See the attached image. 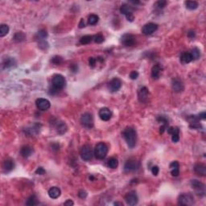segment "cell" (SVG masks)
Returning a JSON list of instances; mask_svg holds the SVG:
<instances>
[{
    "mask_svg": "<svg viewBox=\"0 0 206 206\" xmlns=\"http://www.w3.org/2000/svg\"><path fill=\"white\" fill-rule=\"evenodd\" d=\"M122 135H123V137L125 139L128 147L130 148L135 147V146L136 145V142H137V132L133 127H126L123 130Z\"/></svg>",
    "mask_w": 206,
    "mask_h": 206,
    "instance_id": "obj_1",
    "label": "cell"
},
{
    "mask_svg": "<svg viewBox=\"0 0 206 206\" xmlns=\"http://www.w3.org/2000/svg\"><path fill=\"white\" fill-rule=\"evenodd\" d=\"M66 85V80L60 74H56L52 79V89H50L51 94H55L57 92L63 89Z\"/></svg>",
    "mask_w": 206,
    "mask_h": 206,
    "instance_id": "obj_2",
    "label": "cell"
},
{
    "mask_svg": "<svg viewBox=\"0 0 206 206\" xmlns=\"http://www.w3.org/2000/svg\"><path fill=\"white\" fill-rule=\"evenodd\" d=\"M108 153V147L104 143H98L94 148V155L98 159H104Z\"/></svg>",
    "mask_w": 206,
    "mask_h": 206,
    "instance_id": "obj_3",
    "label": "cell"
},
{
    "mask_svg": "<svg viewBox=\"0 0 206 206\" xmlns=\"http://www.w3.org/2000/svg\"><path fill=\"white\" fill-rule=\"evenodd\" d=\"M190 184L192 188L194 189L195 193L199 197H205V185L202 182L199 181L197 180H191Z\"/></svg>",
    "mask_w": 206,
    "mask_h": 206,
    "instance_id": "obj_4",
    "label": "cell"
},
{
    "mask_svg": "<svg viewBox=\"0 0 206 206\" xmlns=\"http://www.w3.org/2000/svg\"><path fill=\"white\" fill-rule=\"evenodd\" d=\"M133 12H134V8L127 3H123L120 7V12L126 16L127 20L130 22H133L135 20Z\"/></svg>",
    "mask_w": 206,
    "mask_h": 206,
    "instance_id": "obj_5",
    "label": "cell"
},
{
    "mask_svg": "<svg viewBox=\"0 0 206 206\" xmlns=\"http://www.w3.org/2000/svg\"><path fill=\"white\" fill-rule=\"evenodd\" d=\"M178 204L180 205H192L194 204V197L191 193H182L179 196Z\"/></svg>",
    "mask_w": 206,
    "mask_h": 206,
    "instance_id": "obj_6",
    "label": "cell"
},
{
    "mask_svg": "<svg viewBox=\"0 0 206 206\" xmlns=\"http://www.w3.org/2000/svg\"><path fill=\"white\" fill-rule=\"evenodd\" d=\"M138 98L140 102L147 103L150 99V92L146 86H142L138 89Z\"/></svg>",
    "mask_w": 206,
    "mask_h": 206,
    "instance_id": "obj_7",
    "label": "cell"
},
{
    "mask_svg": "<svg viewBox=\"0 0 206 206\" xmlns=\"http://www.w3.org/2000/svg\"><path fill=\"white\" fill-rule=\"evenodd\" d=\"M80 154H81V159L85 160V161H89L90 159L93 158V150H92V147L89 145H84L83 147H81V151H80Z\"/></svg>",
    "mask_w": 206,
    "mask_h": 206,
    "instance_id": "obj_8",
    "label": "cell"
},
{
    "mask_svg": "<svg viewBox=\"0 0 206 206\" xmlns=\"http://www.w3.org/2000/svg\"><path fill=\"white\" fill-rule=\"evenodd\" d=\"M140 166V163L138 160H136L135 159H128L127 162L125 163L124 165V170L130 172V171H135L138 170Z\"/></svg>",
    "mask_w": 206,
    "mask_h": 206,
    "instance_id": "obj_9",
    "label": "cell"
},
{
    "mask_svg": "<svg viewBox=\"0 0 206 206\" xmlns=\"http://www.w3.org/2000/svg\"><path fill=\"white\" fill-rule=\"evenodd\" d=\"M81 123L86 128L90 129L94 127V118L90 113H85L81 117Z\"/></svg>",
    "mask_w": 206,
    "mask_h": 206,
    "instance_id": "obj_10",
    "label": "cell"
},
{
    "mask_svg": "<svg viewBox=\"0 0 206 206\" xmlns=\"http://www.w3.org/2000/svg\"><path fill=\"white\" fill-rule=\"evenodd\" d=\"M122 44L127 47H132L136 44V37L132 34H124L121 38Z\"/></svg>",
    "mask_w": 206,
    "mask_h": 206,
    "instance_id": "obj_11",
    "label": "cell"
},
{
    "mask_svg": "<svg viewBox=\"0 0 206 206\" xmlns=\"http://www.w3.org/2000/svg\"><path fill=\"white\" fill-rule=\"evenodd\" d=\"M122 87V81L119 78L115 77L111 80L108 84V89L111 93H115L118 92Z\"/></svg>",
    "mask_w": 206,
    "mask_h": 206,
    "instance_id": "obj_12",
    "label": "cell"
},
{
    "mask_svg": "<svg viewBox=\"0 0 206 206\" xmlns=\"http://www.w3.org/2000/svg\"><path fill=\"white\" fill-rule=\"evenodd\" d=\"M171 88L173 91L176 93H180L184 91V85L182 80L180 79L179 77H175L171 80Z\"/></svg>",
    "mask_w": 206,
    "mask_h": 206,
    "instance_id": "obj_13",
    "label": "cell"
},
{
    "mask_svg": "<svg viewBox=\"0 0 206 206\" xmlns=\"http://www.w3.org/2000/svg\"><path fill=\"white\" fill-rule=\"evenodd\" d=\"M125 201L128 205H135L139 202V198L135 192H130L125 196Z\"/></svg>",
    "mask_w": 206,
    "mask_h": 206,
    "instance_id": "obj_14",
    "label": "cell"
},
{
    "mask_svg": "<svg viewBox=\"0 0 206 206\" xmlns=\"http://www.w3.org/2000/svg\"><path fill=\"white\" fill-rule=\"evenodd\" d=\"M40 129H41V125L39 123H34L31 126L28 127L24 131L25 133L28 135H31V136H35V135H38L40 133Z\"/></svg>",
    "mask_w": 206,
    "mask_h": 206,
    "instance_id": "obj_15",
    "label": "cell"
},
{
    "mask_svg": "<svg viewBox=\"0 0 206 206\" xmlns=\"http://www.w3.org/2000/svg\"><path fill=\"white\" fill-rule=\"evenodd\" d=\"M36 107L40 110L45 111L48 110V109L51 106L50 102L48 99L45 98H38L36 101Z\"/></svg>",
    "mask_w": 206,
    "mask_h": 206,
    "instance_id": "obj_16",
    "label": "cell"
},
{
    "mask_svg": "<svg viewBox=\"0 0 206 206\" xmlns=\"http://www.w3.org/2000/svg\"><path fill=\"white\" fill-rule=\"evenodd\" d=\"M158 28V25L154 23H149V24H145L142 28V32L146 36H149L153 34Z\"/></svg>",
    "mask_w": 206,
    "mask_h": 206,
    "instance_id": "obj_17",
    "label": "cell"
},
{
    "mask_svg": "<svg viewBox=\"0 0 206 206\" xmlns=\"http://www.w3.org/2000/svg\"><path fill=\"white\" fill-rule=\"evenodd\" d=\"M16 64V60L14 59L13 57H11V56H4L2 60V68L3 69L12 68L13 66H15Z\"/></svg>",
    "mask_w": 206,
    "mask_h": 206,
    "instance_id": "obj_18",
    "label": "cell"
},
{
    "mask_svg": "<svg viewBox=\"0 0 206 206\" xmlns=\"http://www.w3.org/2000/svg\"><path fill=\"white\" fill-rule=\"evenodd\" d=\"M98 115H99L100 119H102V121H106H106H109V120L111 119V117H112V112H111V110L109 108L103 107V108H102L99 110Z\"/></svg>",
    "mask_w": 206,
    "mask_h": 206,
    "instance_id": "obj_19",
    "label": "cell"
},
{
    "mask_svg": "<svg viewBox=\"0 0 206 206\" xmlns=\"http://www.w3.org/2000/svg\"><path fill=\"white\" fill-rule=\"evenodd\" d=\"M15 167V163L12 159H7L3 163V169L5 172H10L12 171Z\"/></svg>",
    "mask_w": 206,
    "mask_h": 206,
    "instance_id": "obj_20",
    "label": "cell"
},
{
    "mask_svg": "<svg viewBox=\"0 0 206 206\" xmlns=\"http://www.w3.org/2000/svg\"><path fill=\"white\" fill-rule=\"evenodd\" d=\"M196 174L199 176H206V166L203 163H197L193 167Z\"/></svg>",
    "mask_w": 206,
    "mask_h": 206,
    "instance_id": "obj_21",
    "label": "cell"
},
{
    "mask_svg": "<svg viewBox=\"0 0 206 206\" xmlns=\"http://www.w3.org/2000/svg\"><path fill=\"white\" fill-rule=\"evenodd\" d=\"M163 68L161 65H159V64H154V66L151 68V77L154 80L159 79L160 77L161 73H162Z\"/></svg>",
    "mask_w": 206,
    "mask_h": 206,
    "instance_id": "obj_22",
    "label": "cell"
},
{
    "mask_svg": "<svg viewBox=\"0 0 206 206\" xmlns=\"http://www.w3.org/2000/svg\"><path fill=\"white\" fill-rule=\"evenodd\" d=\"M55 126L56 128V131L59 135H64V133L67 132L68 127L65 123L56 121L55 123Z\"/></svg>",
    "mask_w": 206,
    "mask_h": 206,
    "instance_id": "obj_23",
    "label": "cell"
},
{
    "mask_svg": "<svg viewBox=\"0 0 206 206\" xmlns=\"http://www.w3.org/2000/svg\"><path fill=\"white\" fill-rule=\"evenodd\" d=\"M32 153H33V149L32 147H30L28 145H24L20 149V154L24 158H28L29 156L32 155Z\"/></svg>",
    "mask_w": 206,
    "mask_h": 206,
    "instance_id": "obj_24",
    "label": "cell"
},
{
    "mask_svg": "<svg viewBox=\"0 0 206 206\" xmlns=\"http://www.w3.org/2000/svg\"><path fill=\"white\" fill-rule=\"evenodd\" d=\"M61 194V191L58 187H52L48 190V196L52 199H56L60 197Z\"/></svg>",
    "mask_w": 206,
    "mask_h": 206,
    "instance_id": "obj_25",
    "label": "cell"
},
{
    "mask_svg": "<svg viewBox=\"0 0 206 206\" xmlns=\"http://www.w3.org/2000/svg\"><path fill=\"white\" fill-rule=\"evenodd\" d=\"M171 169V173L173 176H178L180 174V163L177 161H173L170 163L169 166Z\"/></svg>",
    "mask_w": 206,
    "mask_h": 206,
    "instance_id": "obj_26",
    "label": "cell"
},
{
    "mask_svg": "<svg viewBox=\"0 0 206 206\" xmlns=\"http://www.w3.org/2000/svg\"><path fill=\"white\" fill-rule=\"evenodd\" d=\"M192 60V56L189 52H183L180 55V61L183 64H188Z\"/></svg>",
    "mask_w": 206,
    "mask_h": 206,
    "instance_id": "obj_27",
    "label": "cell"
},
{
    "mask_svg": "<svg viewBox=\"0 0 206 206\" xmlns=\"http://www.w3.org/2000/svg\"><path fill=\"white\" fill-rule=\"evenodd\" d=\"M107 165H108L109 167H110L112 169H115V168H117L118 166H119V161H118V159L116 158L112 157V158L108 159V161H107Z\"/></svg>",
    "mask_w": 206,
    "mask_h": 206,
    "instance_id": "obj_28",
    "label": "cell"
},
{
    "mask_svg": "<svg viewBox=\"0 0 206 206\" xmlns=\"http://www.w3.org/2000/svg\"><path fill=\"white\" fill-rule=\"evenodd\" d=\"M99 20V17L95 14H92L88 17V24L89 25H95L98 23Z\"/></svg>",
    "mask_w": 206,
    "mask_h": 206,
    "instance_id": "obj_29",
    "label": "cell"
},
{
    "mask_svg": "<svg viewBox=\"0 0 206 206\" xmlns=\"http://www.w3.org/2000/svg\"><path fill=\"white\" fill-rule=\"evenodd\" d=\"M184 4H185L187 9H188V10H195L199 6L198 3L196 1H186Z\"/></svg>",
    "mask_w": 206,
    "mask_h": 206,
    "instance_id": "obj_30",
    "label": "cell"
},
{
    "mask_svg": "<svg viewBox=\"0 0 206 206\" xmlns=\"http://www.w3.org/2000/svg\"><path fill=\"white\" fill-rule=\"evenodd\" d=\"M13 39H14V40H15L16 42L20 43V42H22V41H24V40L26 39V35H25L23 32H19L15 34Z\"/></svg>",
    "mask_w": 206,
    "mask_h": 206,
    "instance_id": "obj_31",
    "label": "cell"
},
{
    "mask_svg": "<svg viewBox=\"0 0 206 206\" xmlns=\"http://www.w3.org/2000/svg\"><path fill=\"white\" fill-rule=\"evenodd\" d=\"M189 52H190L191 56H192V60H198L199 58H200V56H201V51H200V49H198L197 48H192Z\"/></svg>",
    "mask_w": 206,
    "mask_h": 206,
    "instance_id": "obj_32",
    "label": "cell"
},
{
    "mask_svg": "<svg viewBox=\"0 0 206 206\" xmlns=\"http://www.w3.org/2000/svg\"><path fill=\"white\" fill-rule=\"evenodd\" d=\"M26 205L30 206H34L38 205V201H37L36 196L35 195L30 196L28 198V200H27V201H26Z\"/></svg>",
    "mask_w": 206,
    "mask_h": 206,
    "instance_id": "obj_33",
    "label": "cell"
},
{
    "mask_svg": "<svg viewBox=\"0 0 206 206\" xmlns=\"http://www.w3.org/2000/svg\"><path fill=\"white\" fill-rule=\"evenodd\" d=\"M94 40V36H89V35H86V36H82L80 39V43L81 44H88L90 42Z\"/></svg>",
    "mask_w": 206,
    "mask_h": 206,
    "instance_id": "obj_34",
    "label": "cell"
},
{
    "mask_svg": "<svg viewBox=\"0 0 206 206\" xmlns=\"http://www.w3.org/2000/svg\"><path fill=\"white\" fill-rule=\"evenodd\" d=\"M9 32V27L7 24H1L0 26V36L3 37L6 35H7Z\"/></svg>",
    "mask_w": 206,
    "mask_h": 206,
    "instance_id": "obj_35",
    "label": "cell"
},
{
    "mask_svg": "<svg viewBox=\"0 0 206 206\" xmlns=\"http://www.w3.org/2000/svg\"><path fill=\"white\" fill-rule=\"evenodd\" d=\"M51 62L56 65H60V64L63 63V58L60 56H55L51 59Z\"/></svg>",
    "mask_w": 206,
    "mask_h": 206,
    "instance_id": "obj_36",
    "label": "cell"
},
{
    "mask_svg": "<svg viewBox=\"0 0 206 206\" xmlns=\"http://www.w3.org/2000/svg\"><path fill=\"white\" fill-rule=\"evenodd\" d=\"M157 121L159 123H162V125L166 126L167 127H168V119H167L165 116H163V115H159L157 117Z\"/></svg>",
    "mask_w": 206,
    "mask_h": 206,
    "instance_id": "obj_37",
    "label": "cell"
},
{
    "mask_svg": "<svg viewBox=\"0 0 206 206\" xmlns=\"http://www.w3.org/2000/svg\"><path fill=\"white\" fill-rule=\"evenodd\" d=\"M167 133L171 135H175V134H180V130H179L178 127H168L167 128Z\"/></svg>",
    "mask_w": 206,
    "mask_h": 206,
    "instance_id": "obj_38",
    "label": "cell"
},
{
    "mask_svg": "<svg viewBox=\"0 0 206 206\" xmlns=\"http://www.w3.org/2000/svg\"><path fill=\"white\" fill-rule=\"evenodd\" d=\"M104 40H105L104 36H103L101 33L94 36V41L95 43H97V44H102Z\"/></svg>",
    "mask_w": 206,
    "mask_h": 206,
    "instance_id": "obj_39",
    "label": "cell"
},
{
    "mask_svg": "<svg viewBox=\"0 0 206 206\" xmlns=\"http://www.w3.org/2000/svg\"><path fill=\"white\" fill-rule=\"evenodd\" d=\"M38 36L41 40H44L48 37V32L45 29H41L38 32Z\"/></svg>",
    "mask_w": 206,
    "mask_h": 206,
    "instance_id": "obj_40",
    "label": "cell"
},
{
    "mask_svg": "<svg viewBox=\"0 0 206 206\" xmlns=\"http://www.w3.org/2000/svg\"><path fill=\"white\" fill-rule=\"evenodd\" d=\"M167 1H164V0H160V1H158L156 3H155V6L156 7L159 8V9H162L165 6L167 5Z\"/></svg>",
    "mask_w": 206,
    "mask_h": 206,
    "instance_id": "obj_41",
    "label": "cell"
},
{
    "mask_svg": "<svg viewBox=\"0 0 206 206\" xmlns=\"http://www.w3.org/2000/svg\"><path fill=\"white\" fill-rule=\"evenodd\" d=\"M189 127L192 128V129H194V130H201L202 129V126L201 124L200 123H192V124H189Z\"/></svg>",
    "mask_w": 206,
    "mask_h": 206,
    "instance_id": "obj_42",
    "label": "cell"
},
{
    "mask_svg": "<svg viewBox=\"0 0 206 206\" xmlns=\"http://www.w3.org/2000/svg\"><path fill=\"white\" fill-rule=\"evenodd\" d=\"M38 46H39L41 49L46 50V49L48 48V44L44 40H41V41L39 43V45H38Z\"/></svg>",
    "mask_w": 206,
    "mask_h": 206,
    "instance_id": "obj_43",
    "label": "cell"
},
{
    "mask_svg": "<svg viewBox=\"0 0 206 206\" xmlns=\"http://www.w3.org/2000/svg\"><path fill=\"white\" fill-rule=\"evenodd\" d=\"M96 63H97V58H95V57H89V64L90 67H95Z\"/></svg>",
    "mask_w": 206,
    "mask_h": 206,
    "instance_id": "obj_44",
    "label": "cell"
},
{
    "mask_svg": "<svg viewBox=\"0 0 206 206\" xmlns=\"http://www.w3.org/2000/svg\"><path fill=\"white\" fill-rule=\"evenodd\" d=\"M130 77H131V79L132 80H136L139 77V73L137 71H135V70L132 71L131 73H130Z\"/></svg>",
    "mask_w": 206,
    "mask_h": 206,
    "instance_id": "obj_45",
    "label": "cell"
},
{
    "mask_svg": "<svg viewBox=\"0 0 206 206\" xmlns=\"http://www.w3.org/2000/svg\"><path fill=\"white\" fill-rule=\"evenodd\" d=\"M46 173V171L44 170L42 167H39L36 170V174L37 175H44Z\"/></svg>",
    "mask_w": 206,
    "mask_h": 206,
    "instance_id": "obj_46",
    "label": "cell"
},
{
    "mask_svg": "<svg viewBox=\"0 0 206 206\" xmlns=\"http://www.w3.org/2000/svg\"><path fill=\"white\" fill-rule=\"evenodd\" d=\"M151 172H152V174L154 175V176H157L159 174V168L158 166H153L151 167Z\"/></svg>",
    "mask_w": 206,
    "mask_h": 206,
    "instance_id": "obj_47",
    "label": "cell"
},
{
    "mask_svg": "<svg viewBox=\"0 0 206 206\" xmlns=\"http://www.w3.org/2000/svg\"><path fill=\"white\" fill-rule=\"evenodd\" d=\"M180 140V134H175L171 135V141L173 143H177Z\"/></svg>",
    "mask_w": 206,
    "mask_h": 206,
    "instance_id": "obj_48",
    "label": "cell"
},
{
    "mask_svg": "<svg viewBox=\"0 0 206 206\" xmlns=\"http://www.w3.org/2000/svg\"><path fill=\"white\" fill-rule=\"evenodd\" d=\"M78 196L81 198H85L87 197V192L84 190H80L78 192Z\"/></svg>",
    "mask_w": 206,
    "mask_h": 206,
    "instance_id": "obj_49",
    "label": "cell"
},
{
    "mask_svg": "<svg viewBox=\"0 0 206 206\" xmlns=\"http://www.w3.org/2000/svg\"><path fill=\"white\" fill-rule=\"evenodd\" d=\"M188 36L190 39L195 38V36H196V32H195V31H193V30L188 31Z\"/></svg>",
    "mask_w": 206,
    "mask_h": 206,
    "instance_id": "obj_50",
    "label": "cell"
},
{
    "mask_svg": "<svg viewBox=\"0 0 206 206\" xmlns=\"http://www.w3.org/2000/svg\"><path fill=\"white\" fill-rule=\"evenodd\" d=\"M198 116V118L200 120H205L206 119V113L204 111V112H201V113H200L199 115H197Z\"/></svg>",
    "mask_w": 206,
    "mask_h": 206,
    "instance_id": "obj_51",
    "label": "cell"
},
{
    "mask_svg": "<svg viewBox=\"0 0 206 206\" xmlns=\"http://www.w3.org/2000/svg\"><path fill=\"white\" fill-rule=\"evenodd\" d=\"M70 69H71L73 73H76V72L78 70V67H77V64H72V66L70 67Z\"/></svg>",
    "mask_w": 206,
    "mask_h": 206,
    "instance_id": "obj_52",
    "label": "cell"
},
{
    "mask_svg": "<svg viewBox=\"0 0 206 206\" xmlns=\"http://www.w3.org/2000/svg\"><path fill=\"white\" fill-rule=\"evenodd\" d=\"M64 205L71 206V205H74V203H73V201H71V200H68V201H66L64 203Z\"/></svg>",
    "mask_w": 206,
    "mask_h": 206,
    "instance_id": "obj_53",
    "label": "cell"
},
{
    "mask_svg": "<svg viewBox=\"0 0 206 206\" xmlns=\"http://www.w3.org/2000/svg\"><path fill=\"white\" fill-rule=\"evenodd\" d=\"M85 21H84L83 19H81L79 23V28H85Z\"/></svg>",
    "mask_w": 206,
    "mask_h": 206,
    "instance_id": "obj_54",
    "label": "cell"
},
{
    "mask_svg": "<svg viewBox=\"0 0 206 206\" xmlns=\"http://www.w3.org/2000/svg\"><path fill=\"white\" fill-rule=\"evenodd\" d=\"M129 3H130L135 4V5H136V4H139V3H140V2H139V1H130Z\"/></svg>",
    "mask_w": 206,
    "mask_h": 206,
    "instance_id": "obj_55",
    "label": "cell"
},
{
    "mask_svg": "<svg viewBox=\"0 0 206 206\" xmlns=\"http://www.w3.org/2000/svg\"><path fill=\"white\" fill-rule=\"evenodd\" d=\"M115 205H120V206H123V203H121V202H115V204H114Z\"/></svg>",
    "mask_w": 206,
    "mask_h": 206,
    "instance_id": "obj_56",
    "label": "cell"
}]
</instances>
